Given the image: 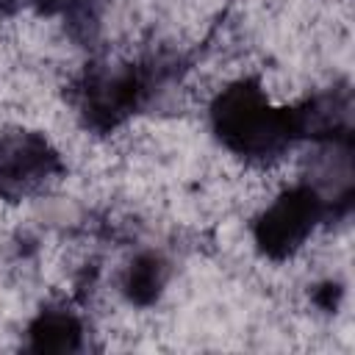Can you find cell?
I'll return each instance as SVG.
<instances>
[{"label":"cell","instance_id":"5b68a950","mask_svg":"<svg viewBox=\"0 0 355 355\" xmlns=\"http://www.w3.org/2000/svg\"><path fill=\"white\" fill-rule=\"evenodd\" d=\"M297 139L313 141H349L352 139V97L349 89L322 92L288 108Z\"/></svg>","mask_w":355,"mask_h":355},{"label":"cell","instance_id":"9c48e42d","mask_svg":"<svg viewBox=\"0 0 355 355\" xmlns=\"http://www.w3.org/2000/svg\"><path fill=\"white\" fill-rule=\"evenodd\" d=\"M22 3H28V0H0V14H8L14 8H19Z\"/></svg>","mask_w":355,"mask_h":355},{"label":"cell","instance_id":"52a82bcc","mask_svg":"<svg viewBox=\"0 0 355 355\" xmlns=\"http://www.w3.org/2000/svg\"><path fill=\"white\" fill-rule=\"evenodd\" d=\"M169 280V263L161 252H139L122 277V291L133 305H153Z\"/></svg>","mask_w":355,"mask_h":355},{"label":"cell","instance_id":"ba28073f","mask_svg":"<svg viewBox=\"0 0 355 355\" xmlns=\"http://www.w3.org/2000/svg\"><path fill=\"white\" fill-rule=\"evenodd\" d=\"M39 14H67L72 11L80 0H28Z\"/></svg>","mask_w":355,"mask_h":355},{"label":"cell","instance_id":"3957f363","mask_svg":"<svg viewBox=\"0 0 355 355\" xmlns=\"http://www.w3.org/2000/svg\"><path fill=\"white\" fill-rule=\"evenodd\" d=\"M327 216V202L311 183H300L277 194L263 214L255 219L252 239L258 250L272 261L291 258L308 236L316 230V225Z\"/></svg>","mask_w":355,"mask_h":355},{"label":"cell","instance_id":"277c9868","mask_svg":"<svg viewBox=\"0 0 355 355\" xmlns=\"http://www.w3.org/2000/svg\"><path fill=\"white\" fill-rule=\"evenodd\" d=\"M61 172L58 150L36 130L14 128L0 133V197L25 200L42 191Z\"/></svg>","mask_w":355,"mask_h":355},{"label":"cell","instance_id":"8992f818","mask_svg":"<svg viewBox=\"0 0 355 355\" xmlns=\"http://www.w3.org/2000/svg\"><path fill=\"white\" fill-rule=\"evenodd\" d=\"M80 341L83 324L67 308H44L28 327V344L33 352H78Z\"/></svg>","mask_w":355,"mask_h":355},{"label":"cell","instance_id":"6da1fadb","mask_svg":"<svg viewBox=\"0 0 355 355\" xmlns=\"http://www.w3.org/2000/svg\"><path fill=\"white\" fill-rule=\"evenodd\" d=\"M211 128L230 153L255 164L280 158L297 141L291 111L272 105L252 78L233 80L214 97Z\"/></svg>","mask_w":355,"mask_h":355},{"label":"cell","instance_id":"7a4b0ae2","mask_svg":"<svg viewBox=\"0 0 355 355\" xmlns=\"http://www.w3.org/2000/svg\"><path fill=\"white\" fill-rule=\"evenodd\" d=\"M164 64H125L97 61L86 67L75 86V108L86 128L111 133L128 122L164 83Z\"/></svg>","mask_w":355,"mask_h":355}]
</instances>
